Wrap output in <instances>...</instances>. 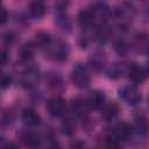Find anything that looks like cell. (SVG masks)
<instances>
[{"label": "cell", "mask_w": 149, "mask_h": 149, "mask_svg": "<svg viewBox=\"0 0 149 149\" xmlns=\"http://www.w3.org/2000/svg\"><path fill=\"white\" fill-rule=\"evenodd\" d=\"M48 51H49V55L56 59V61H64L68 57V47H66V43L61 41V40H57L56 42L51 41L50 45L48 47Z\"/></svg>", "instance_id": "obj_4"}, {"label": "cell", "mask_w": 149, "mask_h": 149, "mask_svg": "<svg viewBox=\"0 0 149 149\" xmlns=\"http://www.w3.org/2000/svg\"><path fill=\"white\" fill-rule=\"evenodd\" d=\"M21 141L28 149H37L41 146V135L34 130H27L21 135Z\"/></svg>", "instance_id": "obj_5"}, {"label": "cell", "mask_w": 149, "mask_h": 149, "mask_svg": "<svg viewBox=\"0 0 149 149\" xmlns=\"http://www.w3.org/2000/svg\"><path fill=\"white\" fill-rule=\"evenodd\" d=\"M133 129H135L136 133L140 134V135L147 134L149 132V121H148V119L144 115H142V114L135 116Z\"/></svg>", "instance_id": "obj_14"}, {"label": "cell", "mask_w": 149, "mask_h": 149, "mask_svg": "<svg viewBox=\"0 0 149 149\" xmlns=\"http://www.w3.org/2000/svg\"><path fill=\"white\" fill-rule=\"evenodd\" d=\"M51 38L49 36V34L47 33H38L36 35V45H38L40 48H45L48 49V47L51 43Z\"/></svg>", "instance_id": "obj_19"}, {"label": "cell", "mask_w": 149, "mask_h": 149, "mask_svg": "<svg viewBox=\"0 0 149 149\" xmlns=\"http://www.w3.org/2000/svg\"><path fill=\"white\" fill-rule=\"evenodd\" d=\"M86 101H87L88 107L91 108H94V109L102 108V106L105 105V94L99 90H94L90 92Z\"/></svg>", "instance_id": "obj_7"}, {"label": "cell", "mask_w": 149, "mask_h": 149, "mask_svg": "<svg viewBox=\"0 0 149 149\" xmlns=\"http://www.w3.org/2000/svg\"><path fill=\"white\" fill-rule=\"evenodd\" d=\"M119 95L120 98L126 102L128 104L129 106H135L137 104H140L142 97H141V93L139 92V90L134 86H126V87H122L120 91H119Z\"/></svg>", "instance_id": "obj_2"}, {"label": "cell", "mask_w": 149, "mask_h": 149, "mask_svg": "<svg viewBox=\"0 0 149 149\" xmlns=\"http://www.w3.org/2000/svg\"><path fill=\"white\" fill-rule=\"evenodd\" d=\"M7 62V51L2 50L1 51V65H5Z\"/></svg>", "instance_id": "obj_26"}, {"label": "cell", "mask_w": 149, "mask_h": 149, "mask_svg": "<svg viewBox=\"0 0 149 149\" xmlns=\"http://www.w3.org/2000/svg\"><path fill=\"white\" fill-rule=\"evenodd\" d=\"M119 113V107L115 102H109V104H105L101 108V118L106 121H111L113 120Z\"/></svg>", "instance_id": "obj_13"}, {"label": "cell", "mask_w": 149, "mask_h": 149, "mask_svg": "<svg viewBox=\"0 0 149 149\" xmlns=\"http://www.w3.org/2000/svg\"><path fill=\"white\" fill-rule=\"evenodd\" d=\"M105 149H120L119 140L115 139L113 135L107 137L105 141Z\"/></svg>", "instance_id": "obj_21"}, {"label": "cell", "mask_w": 149, "mask_h": 149, "mask_svg": "<svg viewBox=\"0 0 149 149\" xmlns=\"http://www.w3.org/2000/svg\"><path fill=\"white\" fill-rule=\"evenodd\" d=\"M134 44L140 52L144 54L146 56H149V35L148 34H143V33L137 34L135 36Z\"/></svg>", "instance_id": "obj_11"}, {"label": "cell", "mask_w": 149, "mask_h": 149, "mask_svg": "<svg viewBox=\"0 0 149 149\" xmlns=\"http://www.w3.org/2000/svg\"><path fill=\"white\" fill-rule=\"evenodd\" d=\"M71 149H84V144H83V142H80V141H73L72 143H71Z\"/></svg>", "instance_id": "obj_24"}, {"label": "cell", "mask_w": 149, "mask_h": 149, "mask_svg": "<svg viewBox=\"0 0 149 149\" xmlns=\"http://www.w3.org/2000/svg\"><path fill=\"white\" fill-rule=\"evenodd\" d=\"M132 132H133V127L129 123L119 122L113 129V136L115 139H118L119 141L120 140H126V139H128L130 136Z\"/></svg>", "instance_id": "obj_8"}, {"label": "cell", "mask_w": 149, "mask_h": 149, "mask_svg": "<svg viewBox=\"0 0 149 149\" xmlns=\"http://www.w3.org/2000/svg\"><path fill=\"white\" fill-rule=\"evenodd\" d=\"M47 149H62V147H61L57 142H51V143L47 147Z\"/></svg>", "instance_id": "obj_27"}, {"label": "cell", "mask_w": 149, "mask_h": 149, "mask_svg": "<svg viewBox=\"0 0 149 149\" xmlns=\"http://www.w3.org/2000/svg\"><path fill=\"white\" fill-rule=\"evenodd\" d=\"M109 36H111V30H109V28L106 27V26H102V27H100V28L97 30V40H98L99 42L105 43L106 41L109 40Z\"/></svg>", "instance_id": "obj_20"}, {"label": "cell", "mask_w": 149, "mask_h": 149, "mask_svg": "<svg viewBox=\"0 0 149 149\" xmlns=\"http://www.w3.org/2000/svg\"><path fill=\"white\" fill-rule=\"evenodd\" d=\"M148 102H149V97H148Z\"/></svg>", "instance_id": "obj_28"}, {"label": "cell", "mask_w": 149, "mask_h": 149, "mask_svg": "<svg viewBox=\"0 0 149 149\" xmlns=\"http://www.w3.org/2000/svg\"><path fill=\"white\" fill-rule=\"evenodd\" d=\"M47 109H48L49 114L54 118L62 116L66 111V101L61 97H54L48 100Z\"/></svg>", "instance_id": "obj_3"}, {"label": "cell", "mask_w": 149, "mask_h": 149, "mask_svg": "<svg viewBox=\"0 0 149 149\" xmlns=\"http://www.w3.org/2000/svg\"><path fill=\"white\" fill-rule=\"evenodd\" d=\"M21 119L23 121L24 125L27 126H30V127H35V126H38L40 122H41V118L40 115L31 108H26L22 114H21Z\"/></svg>", "instance_id": "obj_9"}, {"label": "cell", "mask_w": 149, "mask_h": 149, "mask_svg": "<svg viewBox=\"0 0 149 149\" xmlns=\"http://www.w3.org/2000/svg\"><path fill=\"white\" fill-rule=\"evenodd\" d=\"M87 108H88V105H87V101L83 100L81 98H76L73 99L72 101V111L76 115L78 116H84L87 114Z\"/></svg>", "instance_id": "obj_16"}, {"label": "cell", "mask_w": 149, "mask_h": 149, "mask_svg": "<svg viewBox=\"0 0 149 149\" xmlns=\"http://www.w3.org/2000/svg\"><path fill=\"white\" fill-rule=\"evenodd\" d=\"M29 14L34 19H41L45 14V5L43 1H31L29 3Z\"/></svg>", "instance_id": "obj_12"}, {"label": "cell", "mask_w": 149, "mask_h": 149, "mask_svg": "<svg viewBox=\"0 0 149 149\" xmlns=\"http://www.w3.org/2000/svg\"><path fill=\"white\" fill-rule=\"evenodd\" d=\"M127 76L129 78V80H132L135 84H141L144 81L147 73L144 71V69L137 64H132L128 69H127Z\"/></svg>", "instance_id": "obj_6"}, {"label": "cell", "mask_w": 149, "mask_h": 149, "mask_svg": "<svg viewBox=\"0 0 149 149\" xmlns=\"http://www.w3.org/2000/svg\"><path fill=\"white\" fill-rule=\"evenodd\" d=\"M40 73L36 68H29L26 70L23 77H22V84L24 87H31L34 86L38 80Z\"/></svg>", "instance_id": "obj_10"}, {"label": "cell", "mask_w": 149, "mask_h": 149, "mask_svg": "<svg viewBox=\"0 0 149 149\" xmlns=\"http://www.w3.org/2000/svg\"><path fill=\"white\" fill-rule=\"evenodd\" d=\"M94 10H91V9H83L78 13V23L81 26V27H90L93 21H94Z\"/></svg>", "instance_id": "obj_15"}, {"label": "cell", "mask_w": 149, "mask_h": 149, "mask_svg": "<svg viewBox=\"0 0 149 149\" xmlns=\"http://www.w3.org/2000/svg\"><path fill=\"white\" fill-rule=\"evenodd\" d=\"M71 79H72L73 85L77 86L78 88H86L91 81L87 69L81 64H77L73 68L72 73H71Z\"/></svg>", "instance_id": "obj_1"}, {"label": "cell", "mask_w": 149, "mask_h": 149, "mask_svg": "<svg viewBox=\"0 0 149 149\" xmlns=\"http://www.w3.org/2000/svg\"><path fill=\"white\" fill-rule=\"evenodd\" d=\"M61 128H62V132L63 134L65 135H72L76 130V125H74V121L70 118H66L62 121V125H61Z\"/></svg>", "instance_id": "obj_18"}, {"label": "cell", "mask_w": 149, "mask_h": 149, "mask_svg": "<svg viewBox=\"0 0 149 149\" xmlns=\"http://www.w3.org/2000/svg\"><path fill=\"white\" fill-rule=\"evenodd\" d=\"M34 54H35V45H34L33 43H30V42L22 44V47H21L20 50H19V56H20V58H21L22 61H26V62L33 59Z\"/></svg>", "instance_id": "obj_17"}, {"label": "cell", "mask_w": 149, "mask_h": 149, "mask_svg": "<svg viewBox=\"0 0 149 149\" xmlns=\"http://www.w3.org/2000/svg\"><path fill=\"white\" fill-rule=\"evenodd\" d=\"M2 149H19L17 146L13 142H7L5 146H2Z\"/></svg>", "instance_id": "obj_25"}, {"label": "cell", "mask_w": 149, "mask_h": 149, "mask_svg": "<svg viewBox=\"0 0 149 149\" xmlns=\"http://www.w3.org/2000/svg\"><path fill=\"white\" fill-rule=\"evenodd\" d=\"M10 84H12V77L7 73H2V76H1V87L6 88V87L10 86Z\"/></svg>", "instance_id": "obj_22"}, {"label": "cell", "mask_w": 149, "mask_h": 149, "mask_svg": "<svg viewBox=\"0 0 149 149\" xmlns=\"http://www.w3.org/2000/svg\"><path fill=\"white\" fill-rule=\"evenodd\" d=\"M7 17H8V14H7L6 8L5 7H1L0 8V22H1V24H3L7 21Z\"/></svg>", "instance_id": "obj_23"}]
</instances>
